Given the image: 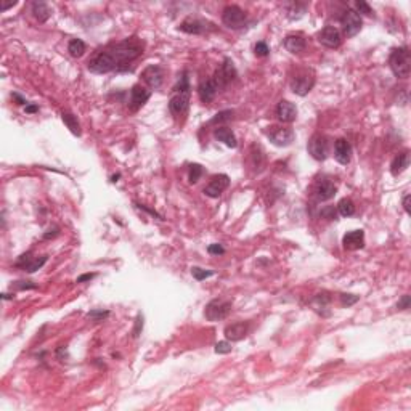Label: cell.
Masks as SVG:
<instances>
[{
  "mask_svg": "<svg viewBox=\"0 0 411 411\" xmlns=\"http://www.w3.org/2000/svg\"><path fill=\"white\" fill-rule=\"evenodd\" d=\"M145 44L130 37L116 44H109L105 49L98 50L89 60L87 68L93 74H106L111 71H127L130 63H134L143 55Z\"/></svg>",
  "mask_w": 411,
  "mask_h": 411,
  "instance_id": "1",
  "label": "cell"
},
{
  "mask_svg": "<svg viewBox=\"0 0 411 411\" xmlns=\"http://www.w3.org/2000/svg\"><path fill=\"white\" fill-rule=\"evenodd\" d=\"M190 98H191V87H190L188 72H183L179 84L172 89L171 98H169V111L175 117L185 114L190 106Z\"/></svg>",
  "mask_w": 411,
  "mask_h": 411,
  "instance_id": "2",
  "label": "cell"
},
{
  "mask_svg": "<svg viewBox=\"0 0 411 411\" xmlns=\"http://www.w3.org/2000/svg\"><path fill=\"white\" fill-rule=\"evenodd\" d=\"M389 66L392 72L400 79H406L411 71V57L408 47H398L394 49L389 57Z\"/></svg>",
  "mask_w": 411,
  "mask_h": 411,
  "instance_id": "3",
  "label": "cell"
},
{
  "mask_svg": "<svg viewBox=\"0 0 411 411\" xmlns=\"http://www.w3.org/2000/svg\"><path fill=\"white\" fill-rule=\"evenodd\" d=\"M315 86V74L312 69H297L291 77V90L299 97H305Z\"/></svg>",
  "mask_w": 411,
  "mask_h": 411,
  "instance_id": "4",
  "label": "cell"
},
{
  "mask_svg": "<svg viewBox=\"0 0 411 411\" xmlns=\"http://www.w3.org/2000/svg\"><path fill=\"white\" fill-rule=\"evenodd\" d=\"M231 312V302L225 299H214L204 308V316L209 321H220L227 318Z\"/></svg>",
  "mask_w": 411,
  "mask_h": 411,
  "instance_id": "5",
  "label": "cell"
},
{
  "mask_svg": "<svg viewBox=\"0 0 411 411\" xmlns=\"http://www.w3.org/2000/svg\"><path fill=\"white\" fill-rule=\"evenodd\" d=\"M308 154H310L315 161H324L330 156V140L321 134H313L308 140Z\"/></svg>",
  "mask_w": 411,
  "mask_h": 411,
  "instance_id": "6",
  "label": "cell"
},
{
  "mask_svg": "<svg viewBox=\"0 0 411 411\" xmlns=\"http://www.w3.org/2000/svg\"><path fill=\"white\" fill-rule=\"evenodd\" d=\"M246 12L239 8L238 5H228L222 13V21L230 29H241L246 24Z\"/></svg>",
  "mask_w": 411,
  "mask_h": 411,
  "instance_id": "7",
  "label": "cell"
},
{
  "mask_svg": "<svg viewBox=\"0 0 411 411\" xmlns=\"http://www.w3.org/2000/svg\"><path fill=\"white\" fill-rule=\"evenodd\" d=\"M267 135L270 138V142L276 146H289L294 142V130L291 127H284V126H272L268 127Z\"/></svg>",
  "mask_w": 411,
  "mask_h": 411,
  "instance_id": "8",
  "label": "cell"
},
{
  "mask_svg": "<svg viewBox=\"0 0 411 411\" xmlns=\"http://www.w3.org/2000/svg\"><path fill=\"white\" fill-rule=\"evenodd\" d=\"M341 24H342L344 34L350 39V37H355L361 31L363 21H361V16L357 12L352 10V8H347L341 16Z\"/></svg>",
  "mask_w": 411,
  "mask_h": 411,
  "instance_id": "9",
  "label": "cell"
},
{
  "mask_svg": "<svg viewBox=\"0 0 411 411\" xmlns=\"http://www.w3.org/2000/svg\"><path fill=\"white\" fill-rule=\"evenodd\" d=\"M236 76H238V72H236L235 64H233V61L230 58H225L222 63V66L217 69L216 76H214V80L217 82L219 89H223V87H227L228 84H231L233 80H235Z\"/></svg>",
  "mask_w": 411,
  "mask_h": 411,
  "instance_id": "10",
  "label": "cell"
},
{
  "mask_svg": "<svg viewBox=\"0 0 411 411\" xmlns=\"http://www.w3.org/2000/svg\"><path fill=\"white\" fill-rule=\"evenodd\" d=\"M143 79V82L146 84V86L149 89H159L162 86V82H164V77H166V71L162 66H159V64H151V66H148L143 69L142 72V76H140Z\"/></svg>",
  "mask_w": 411,
  "mask_h": 411,
  "instance_id": "11",
  "label": "cell"
},
{
  "mask_svg": "<svg viewBox=\"0 0 411 411\" xmlns=\"http://www.w3.org/2000/svg\"><path fill=\"white\" fill-rule=\"evenodd\" d=\"M228 186H230V177L227 174L214 175L211 179V182L206 185L204 194L209 196V198H219V196L225 191Z\"/></svg>",
  "mask_w": 411,
  "mask_h": 411,
  "instance_id": "12",
  "label": "cell"
},
{
  "mask_svg": "<svg viewBox=\"0 0 411 411\" xmlns=\"http://www.w3.org/2000/svg\"><path fill=\"white\" fill-rule=\"evenodd\" d=\"M149 97H151V90L142 86V84H137V86H134L132 90H130V101H129L130 109L138 111L149 100Z\"/></svg>",
  "mask_w": 411,
  "mask_h": 411,
  "instance_id": "13",
  "label": "cell"
},
{
  "mask_svg": "<svg viewBox=\"0 0 411 411\" xmlns=\"http://www.w3.org/2000/svg\"><path fill=\"white\" fill-rule=\"evenodd\" d=\"M318 42L328 49H338L342 42V37L338 27L334 26H326L318 32Z\"/></svg>",
  "mask_w": 411,
  "mask_h": 411,
  "instance_id": "14",
  "label": "cell"
},
{
  "mask_svg": "<svg viewBox=\"0 0 411 411\" xmlns=\"http://www.w3.org/2000/svg\"><path fill=\"white\" fill-rule=\"evenodd\" d=\"M225 338L227 341H231V342H238L241 339H244L248 333H249V323L248 321H235L228 324L225 328Z\"/></svg>",
  "mask_w": 411,
  "mask_h": 411,
  "instance_id": "15",
  "label": "cell"
},
{
  "mask_svg": "<svg viewBox=\"0 0 411 411\" xmlns=\"http://www.w3.org/2000/svg\"><path fill=\"white\" fill-rule=\"evenodd\" d=\"M336 191H338V186L331 182V179H321L315 185V196L318 201H330L334 198Z\"/></svg>",
  "mask_w": 411,
  "mask_h": 411,
  "instance_id": "16",
  "label": "cell"
},
{
  "mask_svg": "<svg viewBox=\"0 0 411 411\" xmlns=\"http://www.w3.org/2000/svg\"><path fill=\"white\" fill-rule=\"evenodd\" d=\"M276 117L281 120V122L291 124L296 120L297 117V108L294 103L287 101V100H281L276 106Z\"/></svg>",
  "mask_w": 411,
  "mask_h": 411,
  "instance_id": "17",
  "label": "cell"
},
{
  "mask_svg": "<svg viewBox=\"0 0 411 411\" xmlns=\"http://www.w3.org/2000/svg\"><path fill=\"white\" fill-rule=\"evenodd\" d=\"M334 157L342 166H347L352 159V145L345 138L336 140L334 143Z\"/></svg>",
  "mask_w": 411,
  "mask_h": 411,
  "instance_id": "18",
  "label": "cell"
},
{
  "mask_svg": "<svg viewBox=\"0 0 411 411\" xmlns=\"http://www.w3.org/2000/svg\"><path fill=\"white\" fill-rule=\"evenodd\" d=\"M179 29L182 32H186V34L199 35V34H204L206 31H208V23L199 20V18L188 16V18H185V20L182 21V24L179 26Z\"/></svg>",
  "mask_w": 411,
  "mask_h": 411,
  "instance_id": "19",
  "label": "cell"
},
{
  "mask_svg": "<svg viewBox=\"0 0 411 411\" xmlns=\"http://www.w3.org/2000/svg\"><path fill=\"white\" fill-rule=\"evenodd\" d=\"M342 244L347 251H357L365 246V231L363 230H353L344 235Z\"/></svg>",
  "mask_w": 411,
  "mask_h": 411,
  "instance_id": "20",
  "label": "cell"
},
{
  "mask_svg": "<svg viewBox=\"0 0 411 411\" xmlns=\"http://www.w3.org/2000/svg\"><path fill=\"white\" fill-rule=\"evenodd\" d=\"M217 92H219V86H217V82L214 80V77L202 80L198 87V95L202 103H211L214 98H216Z\"/></svg>",
  "mask_w": 411,
  "mask_h": 411,
  "instance_id": "21",
  "label": "cell"
},
{
  "mask_svg": "<svg viewBox=\"0 0 411 411\" xmlns=\"http://www.w3.org/2000/svg\"><path fill=\"white\" fill-rule=\"evenodd\" d=\"M305 47H307V40L304 39V35H301V34H291V35H287L286 39H284V49L289 53H293V55L304 52Z\"/></svg>",
  "mask_w": 411,
  "mask_h": 411,
  "instance_id": "22",
  "label": "cell"
},
{
  "mask_svg": "<svg viewBox=\"0 0 411 411\" xmlns=\"http://www.w3.org/2000/svg\"><path fill=\"white\" fill-rule=\"evenodd\" d=\"M214 137H216L219 142L225 143L228 148H236L238 146L236 135L233 134V130L228 129V127H216V129H214Z\"/></svg>",
  "mask_w": 411,
  "mask_h": 411,
  "instance_id": "23",
  "label": "cell"
},
{
  "mask_svg": "<svg viewBox=\"0 0 411 411\" xmlns=\"http://www.w3.org/2000/svg\"><path fill=\"white\" fill-rule=\"evenodd\" d=\"M408 166H409V153L405 149V151L398 153L394 157V161H392V166H390V172L394 177H398L401 172H405L408 169Z\"/></svg>",
  "mask_w": 411,
  "mask_h": 411,
  "instance_id": "24",
  "label": "cell"
},
{
  "mask_svg": "<svg viewBox=\"0 0 411 411\" xmlns=\"http://www.w3.org/2000/svg\"><path fill=\"white\" fill-rule=\"evenodd\" d=\"M32 15L34 18L39 23H45L49 18L52 16V10H50V7L47 5L45 2H32Z\"/></svg>",
  "mask_w": 411,
  "mask_h": 411,
  "instance_id": "25",
  "label": "cell"
},
{
  "mask_svg": "<svg viewBox=\"0 0 411 411\" xmlns=\"http://www.w3.org/2000/svg\"><path fill=\"white\" fill-rule=\"evenodd\" d=\"M61 119H63V122L66 124V127L71 130L72 135L80 137L82 130H80V124H79V120H77L76 116H74L72 113H69V111H63V113H61Z\"/></svg>",
  "mask_w": 411,
  "mask_h": 411,
  "instance_id": "26",
  "label": "cell"
},
{
  "mask_svg": "<svg viewBox=\"0 0 411 411\" xmlns=\"http://www.w3.org/2000/svg\"><path fill=\"white\" fill-rule=\"evenodd\" d=\"M86 50H87V45H86V42L80 40V39H72L68 44V52H69L71 57H74V58H80L82 55L86 53Z\"/></svg>",
  "mask_w": 411,
  "mask_h": 411,
  "instance_id": "27",
  "label": "cell"
},
{
  "mask_svg": "<svg viewBox=\"0 0 411 411\" xmlns=\"http://www.w3.org/2000/svg\"><path fill=\"white\" fill-rule=\"evenodd\" d=\"M338 211L342 217H352L355 214V204L350 198H342L338 204Z\"/></svg>",
  "mask_w": 411,
  "mask_h": 411,
  "instance_id": "28",
  "label": "cell"
},
{
  "mask_svg": "<svg viewBox=\"0 0 411 411\" xmlns=\"http://www.w3.org/2000/svg\"><path fill=\"white\" fill-rule=\"evenodd\" d=\"M330 301H331V299H330L328 296H326L324 293H323V294H316V296L313 297V301H312V305H313V308H315L316 312L321 313V312L324 310V308L328 307Z\"/></svg>",
  "mask_w": 411,
  "mask_h": 411,
  "instance_id": "29",
  "label": "cell"
},
{
  "mask_svg": "<svg viewBox=\"0 0 411 411\" xmlns=\"http://www.w3.org/2000/svg\"><path fill=\"white\" fill-rule=\"evenodd\" d=\"M304 13H305V5L293 4L291 7L287 8V18H289V20H299L301 16H304Z\"/></svg>",
  "mask_w": 411,
  "mask_h": 411,
  "instance_id": "30",
  "label": "cell"
},
{
  "mask_svg": "<svg viewBox=\"0 0 411 411\" xmlns=\"http://www.w3.org/2000/svg\"><path fill=\"white\" fill-rule=\"evenodd\" d=\"M45 262H47V256H40V257H35V259H32L31 262H29V264H27V265L24 267V270H26L27 273H34L35 270L42 268Z\"/></svg>",
  "mask_w": 411,
  "mask_h": 411,
  "instance_id": "31",
  "label": "cell"
},
{
  "mask_svg": "<svg viewBox=\"0 0 411 411\" xmlns=\"http://www.w3.org/2000/svg\"><path fill=\"white\" fill-rule=\"evenodd\" d=\"M201 175H202V167L199 164H191L190 166V175H188V180L191 185L194 183H198L199 179H201Z\"/></svg>",
  "mask_w": 411,
  "mask_h": 411,
  "instance_id": "32",
  "label": "cell"
},
{
  "mask_svg": "<svg viewBox=\"0 0 411 411\" xmlns=\"http://www.w3.org/2000/svg\"><path fill=\"white\" fill-rule=\"evenodd\" d=\"M191 275L194 276L196 281H202V279L212 276L214 272H212V270H202V268H199V267H193V268H191Z\"/></svg>",
  "mask_w": 411,
  "mask_h": 411,
  "instance_id": "33",
  "label": "cell"
},
{
  "mask_svg": "<svg viewBox=\"0 0 411 411\" xmlns=\"http://www.w3.org/2000/svg\"><path fill=\"white\" fill-rule=\"evenodd\" d=\"M233 111L231 109H227V111H220V113L216 114V117H214L211 120V124H220V122H227V120H231L233 119Z\"/></svg>",
  "mask_w": 411,
  "mask_h": 411,
  "instance_id": "34",
  "label": "cell"
},
{
  "mask_svg": "<svg viewBox=\"0 0 411 411\" xmlns=\"http://www.w3.org/2000/svg\"><path fill=\"white\" fill-rule=\"evenodd\" d=\"M109 315L108 310H92L87 313V318H90L92 321H103Z\"/></svg>",
  "mask_w": 411,
  "mask_h": 411,
  "instance_id": "35",
  "label": "cell"
},
{
  "mask_svg": "<svg viewBox=\"0 0 411 411\" xmlns=\"http://www.w3.org/2000/svg\"><path fill=\"white\" fill-rule=\"evenodd\" d=\"M358 301H360V297L355 294H341V304L344 307H350L353 304H357Z\"/></svg>",
  "mask_w": 411,
  "mask_h": 411,
  "instance_id": "36",
  "label": "cell"
},
{
  "mask_svg": "<svg viewBox=\"0 0 411 411\" xmlns=\"http://www.w3.org/2000/svg\"><path fill=\"white\" fill-rule=\"evenodd\" d=\"M254 52L257 57H267V55L270 53V49H268V45L265 42H257L256 47H254Z\"/></svg>",
  "mask_w": 411,
  "mask_h": 411,
  "instance_id": "37",
  "label": "cell"
},
{
  "mask_svg": "<svg viewBox=\"0 0 411 411\" xmlns=\"http://www.w3.org/2000/svg\"><path fill=\"white\" fill-rule=\"evenodd\" d=\"M231 352V344L228 341H220L216 344V353H230Z\"/></svg>",
  "mask_w": 411,
  "mask_h": 411,
  "instance_id": "38",
  "label": "cell"
},
{
  "mask_svg": "<svg viewBox=\"0 0 411 411\" xmlns=\"http://www.w3.org/2000/svg\"><path fill=\"white\" fill-rule=\"evenodd\" d=\"M355 7H357V13L360 15V13H365V15H371L373 13V10H371V7L365 2V0H358L357 4H355Z\"/></svg>",
  "mask_w": 411,
  "mask_h": 411,
  "instance_id": "39",
  "label": "cell"
},
{
  "mask_svg": "<svg viewBox=\"0 0 411 411\" xmlns=\"http://www.w3.org/2000/svg\"><path fill=\"white\" fill-rule=\"evenodd\" d=\"M208 252L211 256H223L225 254V249H223L222 244H217V242H214V244H211L208 248Z\"/></svg>",
  "mask_w": 411,
  "mask_h": 411,
  "instance_id": "40",
  "label": "cell"
},
{
  "mask_svg": "<svg viewBox=\"0 0 411 411\" xmlns=\"http://www.w3.org/2000/svg\"><path fill=\"white\" fill-rule=\"evenodd\" d=\"M142 330H143V316L138 313L137 320H135V328H134V331H132L134 338H138L140 333H142Z\"/></svg>",
  "mask_w": 411,
  "mask_h": 411,
  "instance_id": "41",
  "label": "cell"
},
{
  "mask_svg": "<svg viewBox=\"0 0 411 411\" xmlns=\"http://www.w3.org/2000/svg\"><path fill=\"white\" fill-rule=\"evenodd\" d=\"M409 304H411V297H409L408 294H405V296L398 301L397 308H398V310H406V308H409Z\"/></svg>",
  "mask_w": 411,
  "mask_h": 411,
  "instance_id": "42",
  "label": "cell"
},
{
  "mask_svg": "<svg viewBox=\"0 0 411 411\" xmlns=\"http://www.w3.org/2000/svg\"><path fill=\"white\" fill-rule=\"evenodd\" d=\"M13 286L16 289H21V291H23V289H35L37 287L32 281H16Z\"/></svg>",
  "mask_w": 411,
  "mask_h": 411,
  "instance_id": "43",
  "label": "cell"
},
{
  "mask_svg": "<svg viewBox=\"0 0 411 411\" xmlns=\"http://www.w3.org/2000/svg\"><path fill=\"white\" fill-rule=\"evenodd\" d=\"M97 276V273H86V275H80L77 279H76V283H86V281H90V279H93Z\"/></svg>",
  "mask_w": 411,
  "mask_h": 411,
  "instance_id": "44",
  "label": "cell"
},
{
  "mask_svg": "<svg viewBox=\"0 0 411 411\" xmlns=\"http://www.w3.org/2000/svg\"><path fill=\"white\" fill-rule=\"evenodd\" d=\"M403 209H405L406 214H411V211H409V194L403 196Z\"/></svg>",
  "mask_w": 411,
  "mask_h": 411,
  "instance_id": "45",
  "label": "cell"
},
{
  "mask_svg": "<svg viewBox=\"0 0 411 411\" xmlns=\"http://www.w3.org/2000/svg\"><path fill=\"white\" fill-rule=\"evenodd\" d=\"M37 111H39V106L37 105H26V113L32 114V113H37Z\"/></svg>",
  "mask_w": 411,
  "mask_h": 411,
  "instance_id": "46",
  "label": "cell"
},
{
  "mask_svg": "<svg viewBox=\"0 0 411 411\" xmlns=\"http://www.w3.org/2000/svg\"><path fill=\"white\" fill-rule=\"evenodd\" d=\"M16 2H2V12H7L8 8H13Z\"/></svg>",
  "mask_w": 411,
  "mask_h": 411,
  "instance_id": "47",
  "label": "cell"
},
{
  "mask_svg": "<svg viewBox=\"0 0 411 411\" xmlns=\"http://www.w3.org/2000/svg\"><path fill=\"white\" fill-rule=\"evenodd\" d=\"M13 98L18 101V105H24V103H26V100H24V98H21L20 95H18V93H13ZM26 105H27V103H26Z\"/></svg>",
  "mask_w": 411,
  "mask_h": 411,
  "instance_id": "48",
  "label": "cell"
},
{
  "mask_svg": "<svg viewBox=\"0 0 411 411\" xmlns=\"http://www.w3.org/2000/svg\"><path fill=\"white\" fill-rule=\"evenodd\" d=\"M119 177H120L119 174H116V175H113V177H111V182H117V179H119Z\"/></svg>",
  "mask_w": 411,
  "mask_h": 411,
  "instance_id": "49",
  "label": "cell"
}]
</instances>
